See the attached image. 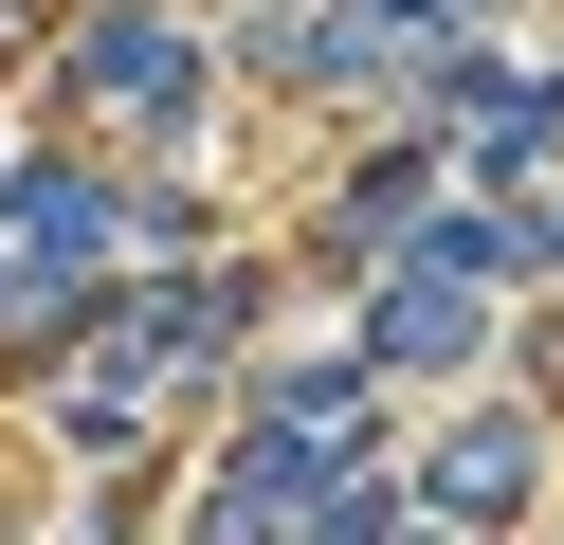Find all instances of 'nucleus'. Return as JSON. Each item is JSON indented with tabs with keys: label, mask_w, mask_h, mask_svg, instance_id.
I'll use <instances>...</instances> for the list:
<instances>
[{
	"label": "nucleus",
	"mask_w": 564,
	"mask_h": 545,
	"mask_svg": "<svg viewBox=\"0 0 564 545\" xmlns=\"http://www.w3.org/2000/svg\"><path fill=\"white\" fill-rule=\"evenodd\" d=\"M365 527H382V472H346V491H328V509H310V527H292V545H365Z\"/></svg>",
	"instance_id": "nucleus-4"
},
{
	"label": "nucleus",
	"mask_w": 564,
	"mask_h": 545,
	"mask_svg": "<svg viewBox=\"0 0 564 545\" xmlns=\"http://www.w3.org/2000/svg\"><path fill=\"white\" fill-rule=\"evenodd\" d=\"M91 91H110V109H183V36H164V19H110V36H91Z\"/></svg>",
	"instance_id": "nucleus-3"
},
{
	"label": "nucleus",
	"mask_w": 564,
	"mask_h": 545,
	"mask_svg": "<svg viewBox=\"0 0 564 545\" xmlns=\"http://www.w3.org/2000/svg\"><path fill=\"white\" fill-rule=\"evenodd\" d=\"M528 472H546V436H528L510 400H491V418H455L437 455H419V491H437L455 527H510V509H528Z\"/></svg>",
	"instance_id": "nucleus-1"
},
{
	"label": "nucleus",
	"mask_w": 564,
	"mask_h": 545,
	"mask_svg": "<svg viewBox=\"0 0 564 545\" xmlns=\"http://www.w3.org/2000/svg\"><path fill=\"white\" fill-rule=\"evenodd\" d=\"M474 254L491 237H455V273H401V291H382V363H455V346H474Z\"/></svg>",
	"instance_id": "nucleus-2"
}]
</instances>
